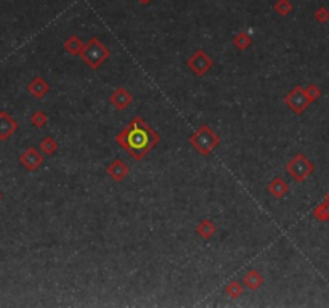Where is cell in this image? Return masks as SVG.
<instances>
[{
	"label": "cell",
	"instance_id": "cell-4",
	"mask_svg": "<svg viewBox=\"0 0 329 308\" xmlns=\"http://www.w3.org/2000/svg\"><path fill=\"white\" fill-rule=\"evenodd\" d=\"M284 169H286V172L289 174V177L296 180V182H303L307 177L313 174L315 166L311 164L310 159H307V156H303V154H296V156L286 164Z\"/></svg>",
	"mask_w": 329,
	"mask_h": 308
},
{
	"label": "cell",
	"instance_id": "cell-24",
	"mask_svg": "<svg viewBox=\"0 0 329 308\" xmlns=\"http://www.w3.org/2000/svg\"><path fill=\"white\" fill-rule=\"evenodd\" d=\"M138 2H140V4H145V5H146V4H149V2H151V0H138Z\"/></svg>",
	"mask_w": 329,
	"mask_h": 308
},
{
	"label": "cell",
	"instance_id": "cell-20",
	"mask_svg": "<svg viewBox=\"0 0 329 308\" xmlns=\"http://www.w3.org/2000/svg\"><path fill=\"white\" fill-rule=\"evenodd\" d=\"M31 121H32V125L34 127H44L48 121V117L45 113H42V111H37V113H34L32 117H31Z\"/></svg>",
	"mask_w": 329,
	"mask_h": 308
},
{
	"label": "cell",
	"instance_id": "cell-2",
	"mask_svg": "<svg viewBox=\"0 0 329 308\" xmlns=\"http://www.w3.org/2000/svg\"><path fill=\"white\" fill-rule=\"evenodd\" d=\"M190 143L201 156H209V154L218 146L220 138H218V135L209 125H201L198 130L190 136Z\"/></svg>",
	"mask_w": 329,
	"mask_h": 308
},
{
	"label": "cell",
	"instance_id": "cell-8",
	"mask_svg": "<svg viewBox=\"0 0 329 308\" xmlns=\"http://www.w3.org/2000/svg\"><path fill=\"white\" fill-rule=\"evenodd\" d=\"M106 172H108L109 177L114 180V182H124V180L127 178V175H129V167L124 161L116 159V161L111 162V164H109V167L106 169Z\"/></svg>",
	"mask_w": 329,
	"mask_h": 308
},
{
	"label": "cell",
	"instance_id": "cell-10",
	"mask_svg": "<svg viewBox=\"0 0 329 308\" xmlns=\"http://www.w3.org/2000/svg\"><path fill=\"white\" fill-rule=\"evenodd\" d=\"M16 128H18V124L15 122L13 117H10L7 113L0 114V140H7Z\"/></svg>",
	"mask_w": 329,
	"mask_h": 308
},
{
	"label": "cell",
	"instance_id": "cell-19",
	"mask_svg": "<svg viewBox=\"0 0 329 308\" xmlns=\"http://www.w3.org/2000/svg\"><path fill=\"white\" fill-rule=\"evenodd\" d=\"M313 217L318 218V220H321V221L329 220V204L324 202L321 205H318V207L313 210Z\"/></svg>",
	"mask_w": 329,
	"mask_h": 308
},
{
	"label": "cell",
	"instance_id": "cell-5",
	"mask_svg": "<svg viewBox=\"0 0 329 308\" xmlns=\"http://www.w3.org/2000/svg\"><path fill=\"white\" fill-rule=\"evenodd\" d=\"M284 103L289 106L291 111H294L296 114H302L303 111L307 109V106L310 105V98L307 95V92L305 89H302V87H294L288 95L284 97Z\"/></svg>",
	"mask_w": 329,
	"mask_h": 308
},
{
	"label": "cell",
	"instance_id": "cell-17",
	"mask_svg": "<svg viewBox=\"0 0 329 308\" xmlns=\"http://www.w3.org/2000/svg\"><path fill=\"white\" fill-rule=\"evenodd\" d=\"M40 149L44 151V154H47V156H52V154L58 149V143L55 138H52V136H47V138L40 143Z\"/></svg>",
	"mask_w": 329,
	"mask_h": 308
},
{
	"label": "cell",
	"instance_id": "cell-6",
	"mask_svg": "<svg viewBox=\"0 0 329 308\" xmlns=\"http://www.w3.org/2000/svg\"><path fill=\"white\" fill-rule=\"evenodd\" d=\"M212 66H214L212 58H210V56L206 53V51H202V50H198L196 53H193L191 58L188 59V67H190V69L195 72L198 77L207 74Z\"/></svg>",
	"mask_w": 329,
	"mask_h": 308
},
{
	"label": "cell",
	"instance_id": "cell-1",
	"mask_svg": "<svg viewBox=\"0 0 329 308\" xmlns=\"http://www.w3.org/2000/svg\"><path fill=\"white\" fill-rule=\"evenodd\" d=\"M159 140L161 138L157 132L153 130L141 117H135L127 127L116 135V141L124 151L130 154L133 161H141L159 143Z\"/></svg>",
	"mask_w": 329,
	"mask_h": 308
},
{
	"label": "cell",
	"instance_id": "cell-7",
	"mask_svg": "<svg viewBox=\"0 0 329 308\" xmlns=\"http://www.w3.org/2000/svg\"><path fill=\"white\" fill-rule=\"evenodd\" d=\"M109 103H111V105L117 111H124L133 103V97H132V93L127 89L119 87V89H116L111 93V97H109Z\"/></svg>",
	"mask_w": 329,
	"mask_h": 308
},
{
	"label": "cell",
	"instance_id": "cell-23",
	"mask_svg": "<svg viewBox=\"0 0 329 308\" xmlns=\"http://www.w3.org/2000/svg\"><path fill=\"white\" fill-rule=\"evenodd\" d=\"M315 18L319 23H324V21L329 20V12L326 10V8H319V10L316 12V15H315Z\"/></svg>",
	"mask_w": 329,
	"mask_h": 308
},
{
	"label": "cell",
	"instance_id": "cell-16",
	"mask_svg": "<svg viewBox=\"0 0 329 308\" xmlns=\"http://www.w3.org/2000/svg\"><path fill=\"white\" fill-rule=\"evenodd\" d=\"M233 44L238 50H248L252 44V39L248 32H239L238 36H234L233 39Z\"/></svg>",
	"mask_w": 329,
	"mask_h": 308
},
{
	"label": "cell",
	"instance_id": "cell-15",
	"mask_svg": "<svg viewBox=\"0 0 329 308\" xmlns=\"http://www.w3.org/2000/svg\"><path fill=\"white\" fill-rule=\"evenodd\" d=\"M64 48H66V51H67L69 55H72V56L79 55V56H80L82 50H84V44H82V40H80L79 37L72 36V37H69V39L64 42Z\"/></svg>",
	"mask_w": 329,
	"mask_h": 308
},
{
	"label": "cell",
	"instance_id": "cell-14",
	"mask_svg": "<svg viewBox=\"0 0 329 308\" xmlns=\"http://www.w3.org/2000/svg\"><path fill=\"white\" fill-rule=\"evenodd\" d=\"M29 92L32 93L34 97L36 98H44L47 93H48V90H50V87H48V84L42 79V77H36L31 84H29Z\"/></svg>",
	"mask_w": 329,
	"mask_h": 308
},
{
	"label": "cell",
	"instance_id": "cell-11",
	"mask_svg": "<svg viewBox=\"0 0 329 308\" xmlns=\"http://www.w3.org/2000/svg\"><path fill=\"white\" fill-rule=\"evenodd\" d=\"M268 191L272 193L275 198H278V199H281V198H284L286 194H288V191H289V186H288V183L284 182V178H281V177H275L272 182L268 183Z\"/></svg>",
	"mask_w": 329,
	"mask_h": 308
},
{
	"label": "cell",
	"instance_id": "cell-18",
	"mask_svg": "<svg viewBox=\"0 0 329 308\" xmlns=\"http://www.w3.org/2000/svg\"><path fill=\"white\" fill-rule=\"evenodd\" d=\"M226 295H230L231 298H238L242 294V284H239L238 281H231L228 286L225 289Z\"/></svg>",
	"mask_w": 329,
	"mask_h": 308
},
{
	"label": "cell",
	"instance_id": "cell-12",
	"mask_svg": "<svg viewBox=\"0 0 329 308\" xmlns=\"http://www.w3.org/2000/svg\"><path fill=\"white\" fill-rule=\"evenodd\" d=\"M196 233L199 235V238L202 239H206V241H209V239H212L214 235L217 233V226L212 220H209V218H204V220H201L198 226H196Z\"/></svg>",
	"mask_w": 329,
	"mask_h": 308
},
{
	"label": "cell",
	"instance_id": "cell-21",
	"mask_svg": "<svg viewBox=\"0 0 329 308\" xmlns=\"http://www.w3.org/2000/svg\"><path fill=\"white\" fill-rule=\"evenodd\" d=\"M275 10L278 15H281V16H286L289 12H291V4H289V0H278L276 5H275Z\"/></svg>",
	"mask_w": 329,
	"mask_h": 308
},
{
	"label": "cell",
	"instance_id": "cell-3",
	"mask_svg": "<svg viewBox=\"0 0 329 308\" xmlns=\"http://www.w3.org/2000/svg\"><path fill=\"white\" fill-rule=\"evenodd\" d=\"M111 55V51H109L108 47H105L98 39H90L87 45H84V50L80 53V58L82 61L86 63L90 69H98V67L103 64L106 59Z\"/></svg>",
	"mask_w": 329,
	"mask_h": 308
},
{
	"label": "cell",
	"instance_id": "cell-22",
	"mask_svg": "<svg viewBox=\"0 0 329 308\" xmlns=\"http://www.w3.org/2000/svg\"><path fill=\"white\" fill-rule=\"evenodd\" d=\"M305 92H307L310 101H315L319 95H321V92H319V89L316 87V85H308V87L305 89Z\"/></svg>",
	"mask_w": 329,
	"mask_h": 308
},
{
	"label": "cell",
	"instance_id": "cell-13",
	"mask_svg": "<svg viewBox=\"0 0 329 308\" xmlns=\"http://www.w3.org/2000/svg\"><path fill=\"white\" fill-rule=\"evenodd\" d=\"M242 282H244V286H246L249 290H257V289L262 287V284H264V276L260 275L259 271L251 270V271L246 273V275H244Z\"/></svg>",
	"mask_w": 329,
	"mask_h": 308
},
{
	"label": "cell",
	"instance_id": "cell-9",
	"mask_svg": "<svg viewBox=\"0 0 329 308\" xmlns=\"http://www.w3.org/2000/svg\"><path fill=\"white\" fill-rule=\"evenodd\" d=\"M21 164L26 167L28 170H36L42 162H44V156L34 148H29L26 149L23 154H21Z\"/></svg>",
	"mask_w": 329,
	"mask_h": 308
},
{
	"label": "cell",
	"instance_id": "cell-25",
	"mask_svg": "<svg viewBox=\"0 0 329 308\" xmlns=\"http://www.w3.org/2000/svg\"><path fill=\"white\" fill-rule=\"evenodd\" d=\"M324 202H327V204H329V194H326V199H324Z\"/></svg>",
	"mask_w": 329,
	"mask_h": 308
}]
</instances>
